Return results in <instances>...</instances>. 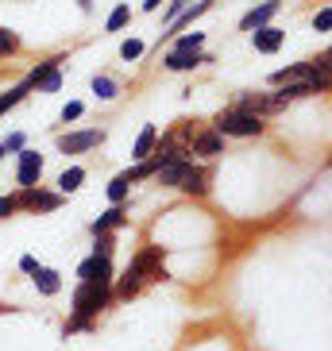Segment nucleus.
Masks as SVG:
<instances>
[{
  "label": "nucleus",
  "mask_w": 332,
  "mask_h": 351,
  "mask_svg": "<svg viewBox=\"0 0 332 351\" xmlns=\"http://www.w3.org/2000/svg\"><path fill=\"white\" fill-rule=\"evenodd\" d=\"M108 286H112V274H104V278H82V289H78V298H73V320H70V328L66 332L85 328L89 317H97V313L104 309Z\"/></svg>",
  "instance_id": "1"
},
{
  "label": "nucleus",
  "mask_w": 332,
  "mask_h": 351,
  "mask_svg": "<svg viewBox=\"0 0 332 351\" xmlns=\"http://www.w3.org/2000/svg\"><path fill=\"white\" fill-rule=\"evenodd\" d=\"M155 174H158V182H163V186L186 189V193H205V174H201L189 158H182V162H163Z\"/></svg>",
  "instance_id": "2"
},
{
  "label": "nucleus",
  "mask_w": 332,
  "mask_h": 351,
  "mask_svg": "<svg viewBox=\"0 0 332 351\" xmlns=\"http://www.w3.org/2000/svg\"><path fill=\"white\" fill-rule=\"evenodd\" d=\"M263 132V120L251 112H239V108H232V112H224L217 120V135H259Z\"/></svg>",
  "instance_id": "3"
},
{
  "label": "nucleus",
  "mask_w": 332,
  "mask_h": 351,
  "mask_svg": "<svg viewBox=\"0 0 332 351\" xmlns=\"http://www.w3.org/2000/svg\"><path fill=\"white\" fill-rule=\"evenodd\" d=\"M104 139V132H73V135H62V139H58V151H62V155H82V151H89V147H97Z\"/></svg>",
  "instance_id": "4"
},
{
  "label": "nucleus",
  "mask_w": 332,
  "mask_h": 351,
  "mask_svg": "<svg viewBox=\"0 0 332 351\" xmlns=\"http://www.w3.org/2000/svg\"><path fill=\"white\" fill-rule=\"evenodd\" d=\"M39 174H43L39 151H20V174H16V182H20L23 189H32L35 182H39Z\"/></svg>",
  "instance_id": "5"
},
{
  "label": "nucleus",
  "mask_w": 332,
  "mask_h": 351,
  "mask_svg": "<svg viewBox=\"0 0 332 351\" xmlns=\"http://www.w3.org/2000/svg\"><path fill=\"white\" fill-rule=\"evenodd\" d=\"M274 12H278V0H263L259 8H251L248 16L239 20V27H244V32H259V27H267V20Z\"/></svg>",
  "instance_id": "6"
},
{
  "label": "nucleus",
  "mask_w": 332,
  "mask_h": 351,
  "mask_svg": "<svg viewBox=\"0 0 332 351\" xmlns=\"http://www.w3.org/2000/svg\"><path fill=\"white\" fill-rule=\"evenodd\" d=\"M282 39H286V32H278V27H259V32H251L255 51H263V54H274L282 47Z\"/></svg>",
  "instance_id": "7"
},
{
  "label": "nucleus",
  "mask_w": 332,
  "mask_h": 351,
  "mask_svg": "<svg viewBox=\"0 0 332 351\" xmlns=\"http://www.w3.org/2000/svg\"><path fill=\"white\" fill-rule=\"evenodd\" d=\"M201 62H209L201 51H170L166 54V70H193Z\"/></svg>",
  "instance_id": "8"
},
{
  "label": "nucleus",
  "mask_w": 332,
  "mask_h": 351,
  "mask_svg": "<svg viewBox=\"0 0 332 351\" xmlns=\"http://www.w3.org/2000/svg\"><path fill=\"white\" fill-rule=\"evenodd\" d=\"M16 201H23V205L27 208H35V213H39V208H58V193H47V189H23V197H16Z\"/></svg>",
  "instance_id": "9"
},
{
  "label": "nucleus",
  "mask_w": 332,
  "mask_h": 351,
  "mask_svg": "<svg viewBox=\"0 0 332 351\" xmlns=\"http://www.w3.org/2000/svg\"><path fill=\"white\" fill-rule=\"evenodd\" d=\"M143 278H147V270H143V267H139V263L132 258V267L124 270V278H120V286H116V293H120V298H132L135 289L143 286Z\"/></svg>",
  "instance_id": "10"
},
{
  "label": "nucleus",
  "mask_w": 332,
  "mask_h": 351,
  "mask_svg": "<svg viewBox=\"0 0 332 351\" xmlns=\"http://www.w3.org/2000/svg\"><path fill=\"white\" fill-rule=\"evenodd\" d=\"M220 151H224V135L201 132V135H193V151L189 155H220Z\"/></svg>",
  "instance_id": "11"
},
{
  "label": "nucleus",
  "mask_w": 332,
  "mask_h": 351,
  "mask_svg": "<svg viewBox=\"0 0 332 351\" xmlns=\"http://www.w3.org/2000/svg\"><path fill=\"white\" fill-rule=\"evenodd\" d=\"M155 143H158V128H155V124H147L143 132H139V139H135V147H132V158H147Z\"/></svg>",
  "instance_id": "12"
},
{
  "label": "nucleus",
  "mask_w": 332,
  "mask_h": 351,
  "mask_svg": "<svg viewBox=\"0 0 332 351\" xmlns=\"http://www.w3.org/2000/svg\"><path fill=\"white\" fill-rule=\"evenodd\" d=\"M116 224H124V205H112L108 213H101V220H93V236H101V232H108Z\"/></svg>",
  "instance_id": "13"
},
{
  "label": "nucleus",
  "mask_w": 332,
  "mask_h": 351,
  "mask_svg": "<svg viewBox=\"0 0 332 351\" xmlns=\"http://www.w3.org/2000/svg\"><path fill=\"white\" fill-rule=\"evenodd\" d=\"M35 286H39V293H47V298H51V293H58V286H62V282H58V274H54V270H35Z\"/></svg>",
  "instance_id": "14"
},
{
  "label": "nucleus",
  "mask_w": 332,
  "mask_h": 351,
  "mask_svg": "<svg viewBox=\"0 0 332 351\" xmlns=\"http://www.w3.org/2000/svg\"><path fill=\"white\" fill-rule=\"evenodd\" d=\"M82 182H85V170H82V166H70V170L58 178V189H62V193H73V189L82 186Z\"/></svg>",
  "instance_id": "15"
},
{
  "label": "nucleus",
  "mask_w": 332,
  "mask_h": 351,
  "mask_svg": "<svg viewBox=\"0 0 332 351\" xmlns=\"http://www.w3.org/2000/svg\"><path fill=\"white\" fill-rule=\"evenodd\" d=\"M209 8H213V0H201V4H193V8H186V12H182V16L174 20V27H186V23H193L198 16H205Z\"/></svg>",
  "instance_id": "16"
},
{
  "label": "nucleus",
  "mask_w": 332,
  "mask_h": 351,
  "mask_svg": "<svg viewBox=\"0 0 332 351\" xmlns=\"http://www.w3.org/2000/svg\"><path fill=\"white\" fill-rule=\"evenodd\" d=\"M27 89H32V85L23 82V85H16V89H12V93H4V97H0V116L8 112L12 104H20V101H23V93H27Z\"/></svg>",
  "instance_id": "17"
},
{
  "label": "nucleus",
  "mask_w": 332,
  "mask_h": 351,
  "mask_svg": "<svg viewBox=\"0 0 332 351\" xmlns=\"http://www.w3.org/2000/svg\"><path fill=\"white\" fill-rule=\"evenodd\" d=\"M124 23H128V4H120V8L108 12V20H104V32H120Z\"/></svg>",
  "instance_id": "18"
},
{
  "label": "nucleus",
  "mask_w": 332,
  "mask_h": 351,
  "mask_svg": "<svg viewBox=\"0 0 332 351\" xmlns=\"http://www.w3.org/2000/svg\"><path fill=\"white\" fill-rule=\"evenodd\" d=\"M93 93L101 97V101H112V97H116V82H112V77H93Z\"/></svg>",
  "instance_id": "19"
},
{
  "label": "nucleus",
  "mask_w": 332,
  "mask_h": 351,
  "mask_svg": "<svg viewBox=\"0 0 332 351\" xmlns=\"http://www.w3.org/2000/svg\"><path fill=\"white\" fill-rule=\"evenodd\" d=\"M201 43H205V35H201V32H193V35H182L174 51H201Z\"/></svg>",
  "instance_id": "20"
},
{
  "label": "nucleus",
  "mask_w": 332,
  "mask_h": 351,
  "mask_svg": "<svg viewBox=\"0 0 332 351\" xmlns=\"http://www.w3.org/2000/svg\"><path fill=\"white\" fill-rule=\"evenodd\" d=\"M139 54H143V43H139V39H128L124 47H120V58H128V62H135Z\"/></svg>",
  "instance_id": "21"
},
{
  "label": "nucleus",
  "mask_w": 332,
  "mask_h": 351,
  "mask_svg": "<svg viewBox=\"0 0 332 351\" xmlns=\"http://www.w3.org/2000/svg\"><path fill=\"white\" fill-rule=\"evenodd\" d=\"M108 197H112V205H124V197H128V182H124V178H116L112 186H108Z\"/></svg>",
  "instance_id": "22"
},
{
  "label": "nucleus",
  "mask_w": 332,
  "mask_h": 351,
  "mask_svg": "<svg viewBox=\"0 0 332 351\" xmlns=\"http://www.w3.org/2000/svg\"><path fill=\"white\" fill-rule=\"evenodd\" d=\"M313 27H317V32H329V27H332V8H321V12H317Z\"/></svg>",
  "instance_id": "23"
},
{
  "label": "nucleus",
  "mask_w": 332,
  "mask_h": 351,
  "mask_svg": "<svg viewBox=\"0 0 332 351\" xmlns=\"http://www.w3.org/2000/svg\"><path fill=\"white\" fill-rule=\"evenodd\" d=\"M85 112V108H82V101H70V104H66V108H62V120H66V124H70V120H78V116H82Z\"/></svg>",
  "instance_id": "24"
},
{
  "label": "nucleus",
  "mask_w": 332,
  "mask_h": 351,
  "mask_svg": "<svg viewBox=\"0 0 332 351\" xmlns=\"http://www.w3.org/2000/svg\"><path fill=\"white\" fill-rule=\"evenodd\" d=\"M16 47H20V39H16V35H12V32H0V54H4V51H16Z\"/></svg>",
  "instance_id": "25"
},
{
  "label": "nucleus",
  "mask_w": 332,
  "mask_h": 351,
  "mask_svg": "<svg viewBox=\"0 0 332 351\" xmlns=\"http://www.w3.org/2000/svg\"><path fill=\"white\" fill-rule=\"evenodd\" d=\"M16 208H20V201H16V197H0V217H12Z\"/></svg>",
  "instance_id": "26"
},
{
  "label": "nucleus",
  "mask_w": 332,
  "mask_h": 351,
  "mask_svg": "<svg viewBox=\"0 0 332 351\" xmlns=\"http://www.w3.org/2000/svg\"><path fill=\"white\" fill-rule=\"evenodd\" d=\"M0 147H4V151H23V135H8Z\"/></svg>",
  "instance_id": "27"
},
{
  "label": "nucleus",
  "mask_w": 332,
  "mask_h": 351,
  "mask_svg": "<svg viewBox=\"0 0 332 351\" xmlns=\"http://www.w3.org/2000/svg\"><path fill=\"white\" fill-rule=\"evenodd\" d=\"M20 270H27V274H35V270H39V263H35L32 255H23V258H20Z\"/></svg>",
  "instance_id": "28"
},
{
  "label": "nucleus",
  "mask_w": 332,
  "mask_h": 351,
  "mask_svg": "<svg viewBox=\"0 0 332 351\" xmlns=\"http://www.w3.org/2000/svg\"><path fill=\"white\" fill-rule=\"evenodd\" d=\"M158 4H163V0H143V8H147V12H155Z\"/></svg>",
  "instance_id": "29"
},
{
  "label": "nucleus",
  "mask_w": 332,
  "mask_h": 351,
  "mask_svg": "<svg viewBox=\"0 0 332 351\" xmlns=\"http://www.w3.org/2000/svg\"><path fill=\"white\" fill-rule=\"evenodd\" d=\"M4 155H8V151H4V147H0V158H4Z\"/></svg>",
  "instance_id": "30"
}]
</instances>
